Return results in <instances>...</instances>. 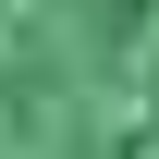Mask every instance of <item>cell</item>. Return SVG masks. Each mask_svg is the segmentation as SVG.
I'll return each mask as SVG.
<instances>
[{
    "label": "cell",
    "mask_w": 159,
    "mask_h": 159,
    "mask_svg": "<svg viewBox=\"0 0 159 159\" xmlns=\"http://www.w3.org/2000/svg\"><path fill=\"white\" fill-rule=\"evenodd\" d=\"M0 159H159V0H0Z\"/></svg>",
    "instance_id": "obj_1"
}]
</instances>
